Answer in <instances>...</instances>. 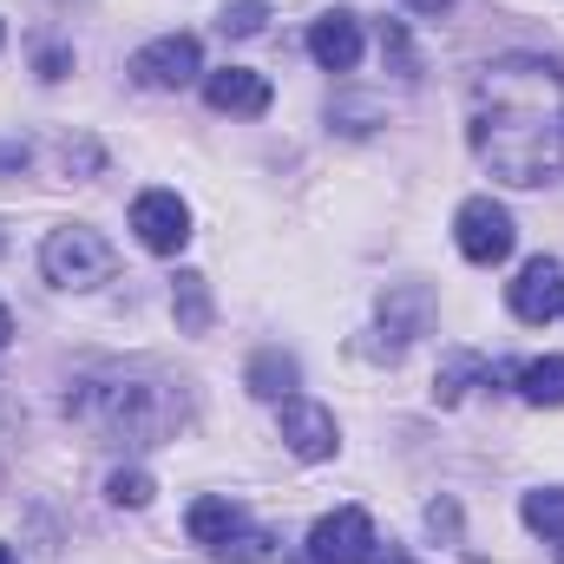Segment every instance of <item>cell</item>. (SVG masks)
Returning a JSON list of instances; mask_svg holds the SVG:
<instances>
[{"instance_id":"20","label":"cell","mask_w":564,"mask_h":564,"mask_svg":"<svg viewBox=\"0 0 564 564\" xmlns=\"http://www.w3.org/2000/svg\"><path fill=\"white\" fill-rule=\"evenodd\" d=\"M263 20H270V0H230L217 26H224L230 40H257V33H263Z\"/></svg>"},{"instance_id":"22","label":"cell","mask_w":564,"mask_h":564,"mask_svg":"<svg viewBox=\"0 0 564 564\" xmlns=\"http://www.w3.org/2000/svg\"><path fill=\"white\" fill-rule=\"evenodd\" d=\"M66 66H73V53H40V79H66Z\"/></svg>"},{"instance_id":"7","label":"cell","mask_w":564,"mask_h":564,"mask_svg":"<svg viewBox=\"0 0 564 564\" xmlns=\"http://www.w3.org/2000/svg\"><path fill=\"white\" fill-rule=\"evenodd\" d=\"M132 230H139V243L151 257H177L191 243V210H184L177 191H139L132 197Z\"/></svg>"},{"instance_id":"5","label":"cell","mask_w":564,"mask_h":564,"mask_svg":"<svg viewBox=\"0 0 564 564\" xmlns=\"http://www.w3.org/2000/svg\"><path fill=\"white\" fill-rule=\"evenodd\" d=\"M197 73H204V46H197V33H164V40H151V46L132 53V79L151 86V93H184Z\"/></svg>"},{"instance_id":"23","label":"cell","mask_w":564,"mask_h":564,"mask_svg":"<svg viewBox=\"0 0 564 564\" xmlns=\"http://www.w3.org/2000/svg\"><path fill=\"white\" fill-rule=\"evenodd\" d=\"M7 164H26V144H0V171Z\"/></svg>"},{"instance_id":"15","label":"cell","mask_w":564,"mask_h":564,"mask_svg":"<svg viewBox=\"0 0 564 564\" xmlns=\"http://www.w3.org/2000/svg\"><path fill=\"white\" fill-rule=\"evenodd\" d=\"M171 315H177L184 335H204V328H210L217 308H210V282L197 276V270H184V276L171 282Z\"/></svg>"},{"instance_id":"18","label":"cell","mask_w":564,"mask_h":564,"mask_svg":"<svg viewBox=\"0 0 564 564\" xmlns=\"http://www.w3.org/2000/svg\"><path fill=\"white\" fill-rule=\"evenodd\" d=\"M217 558H230V564H263V558H270V532H263V525H237V532L217 545Z\"/></svg>"},{"instance_id":"19","label":"cell","mask_w":564,"mask_h":564,"mask_svg":"<svg viewBox=\"0 0 564 564\" xmlns=\"http://www.w3.org/2000/svg\"><path fill=\"white\" fill-rule=\"evenodd\" d=\"M106 499L126 506V512H144V506H151V473H139V466L126 473V466H119V473L106 479Z\"/></svg>"},{"instance_id":"14","label":"cell","mask_w":564,"mask_h":564,"mask_svg":"<svg viewBox=\"0 0 564 564\" xmlns=\"http://www.w3.org/2000/svg\"><path fill=\"white\" fill-rule=\"evenodd\" d=\"M473 381H492V361H486V355H466V348H453V355L440 361V375H433V401H440V408H453V401H459Z\"/></svg>"},{"instance_id":"24","label":"cell","mask_w":564,"mask_h":564,"mask_svg":"<svg viewBox=\"0 0 564 564\" xmlns=\"http://www.w3.org/2000/svg\"><path fill=\"white\" fill-rule=\"evenodd\" d=\"M408 7H421V13H433V20H440V13H446L453 0H408Z\"/></svg>"},{"instance_id":"25","label":"cell","mask_w":564,"mask_h":564,"mask_svg":"<svg viewBox=\"0 0 564 564\" xmlns=\"http://www.w3.org/2000/svg\"><path fill=\"white\" fill-rule=\"evenodd\" d=\"M13 341V315H7V302H0V348Z\"/></svg>"},{"instance_id":"12","label":"cell","mask_w":564,"mask_h":564,"mask_svg":"<svg viewBox=\"0 0 564 564\" xmlns=\"http://www.w3.org/2000/svg\"><path fill=\"white\" fill-rule=\"evenodd\" d=\"M237 525H250V519H243V506H237V499H224V492H210V499H197V506L184 512V532H191L204 552H217Z\"/></svg>"},{"instance_id":"11","label":"cell","mask_w":564,"mask_h":564,"mask_svg":"<svg viewBox=\"0 0 564 564\" xmlns=\"http://www.w3.org/2000/svg\"><path fill=\"white\" fill-rule=\"evenodd\" d=\"M308 59H315L322 73H355V59H361V20H355L348 7L322 13V20L308 26Z\"/></svg>"},{"instance_id":"6","label":"cell","mask_w":564,"mask_h":564,"mask_svg":"<svg viewBox=\"0 0 564 564\" xmlns=\"http://www.w3.org/2000/svg\"><path fill=\"white\" fill-rule=\"evenodd\" d=\"M375 545L381 539H375V519L361 506H341V512L315 519V532H308V558L315 564H368Z\"/></svg>"},{"instance_id":"13","label":"cell","mask_w":564,"mask_h":564,"mask_svg":"<svg viewBox=\"0 0 564 564\" xmlns=\"http://www.w3.org/2000/svg\"><path fill=\"white\" fill-rule=\"evenodd\" d=\"M295 381H302V368H295V355H282V348H263V355L243 368V388H250L257 401H289Z\"/></svg>"},{"instance_id":"9","label":"cell","mask_w":564,"mask_h":564,"mask_svg":"<svg viewBox=\"0 0 564 564\" xmlns=\"http://www.w3.org/2000/svg\"><path fill=\"white\" fill-rule=\"evenodd\" d=\"M282 446H289L295 459H335V446H341L335 414L315 408V401H302V394H289V401H282Z\"/></svg>"},{"instance_id":"3","label":"cell","mask_w":564,"mask_h":564,"mask_svg":"<svg viewBox=\"0 0 564 564\" xmlns=\"http://www.w3.org/2000/svg\"><path fill=\"white\" fill-rule=\"evenodd\" d=\"M40 270H46V282H59V289H99V282H112L119 257H112V243L93 224H59L40 243Z\"/></svg>"},{"instance_id":"1","label":"cell","mask_w":564,"mask_h":564,"mask_svg":"<svg viewBox=\"0 0 564 564\" xmlns=\"http://www.w3.org/2000/svg\"><path fill=\"white\" fill-rule=\"evenodd\" d=\"M473 158L499 184H552L564 171V73L539 53H506L473 86Z\"/></svg>"},{"instance_id":"8","label":"cell","mask_w":564,"mask_h":564,"mask_svg":"<svg viewBox=\"0 0 564 564\" xmlns=\"http://www.w3.org/2000/svg\"><path fill=\"white\" fill-rule=\"evenodd\" d=\"M270 79L257 73V66H217V73H204V106L210 112H230V119H263L270 112Z\"/></svg>"},{"instance_id":"4","label":"cell","mask_w":564,"mask_h":564,"mask_svg":"<svg viewBox=\"0 0 564 564\" xmlns=\"http://www.w3.org/2000/svg\"><path fill=\"white\" fill-rule=\"evenodd\" d=\"M453 243H459V257H466V263L492 270V263H506V257H512L519 224H512V210H506V204H492V197H466V204H459V217H453Z\"/></svg>"},{"instance_id":"29","label":"cell","mask_w":564,"mask_h":564,"mask_svg":"<svg viewBox=\"0 0 564 564\" xmlns=\"http://www.w3.org/2000/svg\"><path fill=\"white\" fill-rule=\"evenodd\" d=\"M0 40H7V26H0Z\"/></svg>"},{"instance_id":"28","label":"cell","mask_w":564,"mask_h":564,"mask_svg":"<svg viewBox=\"0 0 564 564\" xmlns=\"http://www.w3.org/2000/svg\"><path fill=\"white\" fill-rule=\"evenodd\" d=\"M558 564H564V545H558Z\"/></svg>"},{"instance_id":"21","label":"cell","mask_w":564,"mask_h":564,"mask_svg":"<svg viewBox=\"0 0 564 564\" xmlns=\"http://www.w3.org/2000/svg\"><path fill=\"white\" fill-rule=\"evenodd\" d=\"M381 53H394V66L414 79V46H408V26H401V20H388V26H381Z\"/></svg>"},{"instance_id":"26","label":"cell","mask_w":564,"mask_h":564,"mask_svg":"<svg viewBox=\"0 0 564 564\" xmlns=\"http://www.w3.org/2000/svg\"><path fill=\"white\" fill-rule=\"evenodd\" d=\"M0 564H20V558H13V552H7V545H0Z\"/></svg>"},{"instance_id":"10","label":"cell","mask_w":564,"mask_h":564,"mask_svg":"<svg viewBox=\"0 0 564 564\" xmlns=\"http://www.w3.org/2000/svg\"><path fill=\"white\" fill-rule=\"evenodd\" d=\"M512 315L519 322H552V315H564V270L558 257H532L525 270H519V282H512Z\"/></svg>"},{"instance_id":"2","label":"cell","mask_w":564,"mask_h":564,"mask_svg":"<svg viewBox=\"0 0 564 564\" xmlns=\"http://www.w3.org/2000/svg\"><path fill=\"white\" fill-rule=\"evenodd\" d=\"M66 414L106 440L158 446L184 426V394L171 381H151V375H99V381H79L66 394Z\"/></svg>"},{"instance_id":"16","label":"cell","mask_w":564,"mask_h":564,"mask_svg":"<svg viewBox=\"0 0 564 564\" xmlns=\"http://www.w3.org/2000/svg\"><path fill=\"white\" fill-rule=\"evenodd\" d=\"M512 381H519V394H525L532 408H564V355H539V361H525Z\"/></svg>"},{"instance_id":"17","label":"cell","mask_w":564,"mask_h":564,"mask_svg":"<svg viewBox=\"0 0 564 564\" xmlns=\"http://www.w3.org/2000/svg\"><path fill=\"white\" fill-rule=\"evenodd\" d=\"M525 525L532 532H545V539H564V486H539V492H525Z\"/></svg>"},{"instance_id":"27","label":"cell","mask_w":564,"mask_h":564,"mask_svg":"<svg viewBox=\"0 0 564 564\" xmlns=\"http://www.w3.org/2000/svg\"><path fill=\"white\" fill-rule=\"evenodd\" d=\"M0 257H7V230H0Z\"/></svg>"}]
</instances>
